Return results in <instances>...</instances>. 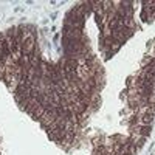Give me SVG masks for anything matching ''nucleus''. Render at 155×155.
<instances>
[{
  "instance_id": "obj_2",
  "label": "nucleus",
  "mask_w": 155,
  "mask_h": 155,
  "mask_svg": "<svg viewBox=\"0 0 155 155\" xmlns=\"http://www.w3.org/2000/svg\"><path fill=\"white\" fill-rule=\"evenodd\" d=\"M152 121H153L152 115H141L138 118V124L140 126H152Z\"/></svg>"
},
{
  "instance_id": "obj_3",
  "label": "nucleus",
  "mask_w": 155,
  "mask_h": 155,
  "mask_svg": "<svg viewBox=\"0 0 155 155\" xmlns=\"http://www.w3.org/2000/svg\"><path fill=\"white\" fill-rule=\"evenodd\" d=\"M150 126H138L137 127V130H134L135 134H138V135H141V137H149V134H150Z\"/></svg>"
},
{
  "instance_id": "obj_1",
  "label": "nucleus",
  "mask_w": 155,
  "mask_h": 155,
  "mask_svg": "<svg viewBox=\"0 0 155 155\" xmlns=\"http://www.w3.org/2000/svg\"><path fill=\"white\" fill-rule=\"evenodd\" d=\"M36 45H34V36H30L28 39H25L22 42V54L23 56H30L34 53Z\"/></svg>"
},
{
  "instance_id": "obj_4",
  "label": "nucleus",
  "mask_w": 155,
  "mask_h": 155,
  "mask_svg": "<svg viewBox=\"0 0 155 155\" xmlns=\"http://www.w3.org/2000/svg\"><path fill=\"white\" fill-rule=\"evenodd\" d=\"M44 115H45V107H44V106H39V107H36V109H34V112L31 113V116H33L34 120H37V121L41 120Z\"/></svg>"
}]
</instances>
